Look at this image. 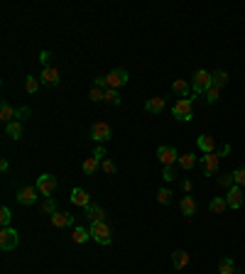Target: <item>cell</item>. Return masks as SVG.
<instances>
[{"label":"cell","mask_w":245,"mask_h":274,"mask_svg":"<svg viewBox=\"0 0 245 274\" xmlns=\"http://www.w3.org/2000/svg\"><path fill=\"white\" fill-rule=\"evenodd\" d=\"M172 115L181 123H189L194 118V98H179L174 105H172Z\"/></svg>","instance_id":"obj_1"},{"label":"cell","mask_w":245,"mask_h":274,"mask_svg":"<svg viewBox=\"0 0 245 274\" xmlns=\"http://www.w3.org/2000/svg\"><path fill=\"white\" fill-rule=\"evenodd\" d=\"M91 237L98 242V245H111L113 242V232H111V225L106 223V220H101V223H91Z\"/></svg>","instance_id":"obj_2"},{"label":"cell","mask_w":245,"mask_h":274,"mask_svg":"<svg viewBox=\"0 0 245 274\" xmlns=\"http://www.w3.org/2000/svg\"><path fill=\"white\" fill-rule=\"evenodd\" d=\"M211 88V74L206 69H199L191 79V96H199V93H206Z\"/></svg>","instance_id":"obj_3"},{"label":"cell","mask_w":245,"mask_h":274,"mask_svg":"<svg viewBox=\"0 0 245 274\" xmlns=\"http://www.w3.org/2000/svg\"><path fill=\"white\" fill-rule=\"evenodd\" d=\"M91 140L93 142H108V140H113V127L106 123V120H98V123H93L91 125Z\"/></svg>","instance_id":"obj_4"},{"label":"cell","mask_w":245,"mask_h":274,"mask_svg":"<svg viewBox=\"0 0 245 274\" xmlns=\"http://www.w3.org/2000/svg\"><path fill=\"white\" fill-rule=\"evenodd\" d=\"M103 159H106V147H98V149L93 152V157L84 159V174H86V176H93V174L98 171V167L103 164Z\"/></svg>","instance_id":"obj_5"},{"label":"cell","mask_w":245,"mask_h":274,"mask_svg":"<svg viewBox=\"0 0 245 274\" xmlns=\"http://www.w3.org/2000/svg\"><path fill=\"white\" fill-rule=\"evenodd\" d=\"M18 242H20V235H18L15 228H3L0 230V250L10 252V250L18 247Z\"/></svg>","instance_id":"obj_6"},{"label":"cell","mask_w":245,"mask_h":274,"mask_svg":"<svg viewBox=\"0 0 245 274\" xmlns=\"http://www.w3.org/2000/svg\"><path fill=\"white\" fill-rule=\"evenodd\" d=\"M37 189H40V193L42 196H54V191H57V179L52 176V174H42L40 179H37V184H35Z\"/></svg>","instance_id":"obj_7"},{"label":"cell","mask_w":245,"mask_h":274,"mask_svg":"<svg viewBox=\"0 0 245 274\" xmlns=\"http://www.w3.org/2000/svg\"><path fill=\"white\" fill-rule=\"evenodd\" d=\"M157 157H159V162H162L164 167H174V162H179V152H177L172 145H162V147L157 149Z\"/></svg>","instance_id":"obj_8"},{"label":"cell","mask_w":245,"mask_h":274,"mask_svg":"<svg viewBox=\"0 0 245 274\" xmlns=\"http://www.w3.org/2000/svg\"><path fill=\"white\" fill-rule=\"evenodd\" d=\"M218 164H221V157L216 152L213 154H203L201 157V171H203V176H213L218 171Z\"/></svg>","instance_id":"obj_9"},{"label":"cell","mask_w":245,"mask_h":274,"mask_svg":"<svg viewBox=\"0 0 245 274\" xmlns=\"http://www.w3.org/2000/svg\"><path fill=\"white\" fill-rule=\"evenodd\" d=\"M37 193H40V189L37 186H22L20 191H18V203L20 206H35V201H37Z\"/></svg>","instance_id":"obj_10"},{"label":"cell","mask_w":245,"mask_h":274,"mask_svg":"<svg viewBox=\"0 0 245 274\" xmlns=\"http://www.w3.org/2000/svg\"><path fill=\"white\" fill-rule=\"evenodd\" d=\"M128 79H130V76H128V71H125V69H113V71L106 76L108 88H115V91H118L120 86H125V84H128Z\"/></svg>","instance_id":"obj_11"},{"label":"cell","mask_w":245,"mask_h":274,"mask_svg":"<svg viewBox=\"0 0 245 274\" xmlns=\"http://www.w3.org/2000/svg\"><path fill=\"white\" fill-rule=\"evenodd\" d=\"M40 84H45V86H59L62 84V76H59V71L54 69V66H45L42 69V76H40Z\"/></svg>","instance_id":"obj_12"},{"label":"cell","mask_w":245,"mask_h":274,"mask_svg":"<svg viewBox=\"0 0 245 274\" xmlns=\"http://www.w3.org/2000/svg\"><path fill=\"white\" fill-rule=\"evenodd\" d=\"M69 201H71L74 206H81V208H89V206H91V196L86 193V189H71Z\"/></svg>","instance_id":"obj_13"},{"label":"cell","mask_w":245,"mask_h":274,"mask_svg":"<svg viewBox=\"0 0 245 274\" xmlns=\"http://www.w3.org/2000/svg\"><path fill=\"white\" fill-rule=\"evenodd\" d=\"M225 203H228V208H240L243 206V189L240 186H230L228 193H225Z\"/></svg>","instance_id":"obj_14"},{"label":"cell","mask_w":245,"mask_h":274,"mask_svg":"<svg viewBox=\"0 0 245 274\" xmlns=\"http://www.w3.org/2000/svg\"><path fill=\"white\" fill-rule=\"evenodd\" d=\"M189 259H191V254H189L186 250H174V252H172V269L181 272V269L189 264Z\"/></svg>","instance_id":"obj_15"},{"label":"cell","mask_w":245,"mask_h":274,"mask_svg":"<svg viewBox=\"0 0 245 274\" xmlns=\"http://www.w3.org/2000/svg\"><path fill=\"white\" fill-rule=\"evenodd\" d=\"M49 220H52L54 228H69V225H74V215L64 213V211H57L54 215H49Z\"/></svg>","instance_id":"obj_16"},{"label":"cell","mask_w":245,"mask_h":274,"mask_svg":"<svg viewBox=\"0 0 245 274\" xmlns=\"http://www.w3.org/2000/svg\"><path fill=\"white\" fill-rule=\"evenodd\" d=\"M15 113H18V108H13L8 101H3V103H0V120H3L5 125L15 120Z\"/></svg>","instance_id":"obj_17"},{"label":"cell","mask_w":245,"mask_h":274,"mask_svg":"<svg viewBox=\"0 0 245 274\" xmlns=\"http://www.w3.org/2000/svg\"><path fill=\"white\" fill-rule=\"evenodd\" d=\"M199 149L203 154H213L216 152V140L211 135H199Z\"/></svg>","instance_id":"obj_18"},{"label":"cell","mask_w":245,"mask_h":274,"mask_svg":"<svg viewBox=\"0 0 245 274\" xmlns=\"http://www.w3.org/2000/svg\"><path fill=\"white\" fill-rule=\"evenodd\" d=\"M179 208H181V215H184V218L196 215V201H194L191 196H184V198H181V203H179Z\"/></svg>","instance_id":"obj_19"},{"label":"cell","mask_w":245,"mask_h":274,"mask_svg":"<svg viewBox=\"0 0 245 274\" xmlns=\"http://www.w3.org/2000/svg\"><path fill=\"white\" fill-rule=\"evenodd\" d=\"M86 211V218L91 220V223H101V220H106V213H103V208L101 206H96V203H91L89 208H84Z\"/></svg>","instance_id":"obj_20"},{"label":"cell","mask_w":245,"mask_h":274,"mask_svg":"<svg viewBox=\"0 0 245 274\" xmlns=\"http://www.w3.org/2000/svg\"><path fill=\"white\" fill-rule=\"evenodd\" d=\"M172 91H174L179 98H189V96H191V86H189L184 79H177V81L172 84Z\"/></svg>","instance_id":"obj_21"},{"label":"cell","mask_w":245,"mask_h":274,"mask_svg":"<svg viewBox=\"0 0 245 274\" xmlns=\"http://www.w3.org/2000/svg\"><path fill=\"white\" fill-rule=\"evenodd\" d=\"M145 110H147V113H155V115L164 113V98H159V96L150 98V101L145 103Z\"/></svg>","instance_id":"obj_22"},{"label":"cell","mask_w":245,"mask_h":274,"mask_svg":"<svg viewBox=\"0 0 245 274\" xmlns=\"http://www.w3.org/2000/svg\"><path fill=\"white\" fill-rule=\"evenodd\" d=\"M71 240H74L76 245H84L86 240H91V230H89V228H81V225H74Z\"/></svg>","instance_id":"obj_23"},{"label":"cell","mask_w":245,"mask_h":274,"mask_svg":"<svg viewBox=\"0 0 245 274\" xmlns=\"http://www.w3.org/2000/svg\"><path fill=\"white\" fill-rule=\"evenodd\" d=\"M225 208H228L225 196H213V198H211V203H208V211H211V213H216V215H221Z\"/></svg>","instance_id":"obj_24"},{"label":"cell","mask_w":245,"mask_h":274,"mask_svg":"<svg viewBox=\"0 0 245 274\" xmlns=\"http://www.w3.org/2000/svg\"><path fill=\"white\" fill-rule=\"evenodd\" d=\"M5 132H8V137H13V140H22V123H20V120L8 123V125H5Z\"/></svg>","instance_id":"obj_25"},{"label":"cell","mask_w":245,"mask_h":274,"mask_svg":"<svg viewBox=\"0 0 245 274\" xmlns=\"http://www.w3.org/2000/svg\"><path fill=\"white\" fill-rule=\"evenodd\" d=\"M225 84H228V74H225L223 69H218V71H213V74H211V86L223 88Z\"/></svg>","instance_id":"obj_26"},{"label":"cell","mask_w":245,"mask_h":274,"mask_svg":"<svg viewBox=\"0 0 245 274\" xmlns=\"http://www.w3.org/2000/svg\"><path fill=\"white\" fill-rule=\"evenodd\" d=\"M179 167H181L184 171H191V169L196 167V157H194L191 152H189V154H181V157H179Z\"/></svg>","instance_id":"obj_27"},{"label":"cell","mask_w":245,"mask_h":274,"mask_svg":"<svg viewBox=\"0 0 245 274\" xmlns=\"http://www.w3.org/2000/svg\"><path fill=\"white\" fill-rule=\"evenodd\" d=\"M218 272H221V274H235V262H233L230 257H223V259L218 262Z\"/></svg>","instance_id":"obj_28"},{"label":"cell","mask_w":245,"mask_h":274,"mask_svg":"<svg viewBox=\"0 0 245 274\" xmlns=\"http://www.w3.org/2000/svg\"><path fill=\"white\" fill-rule=\"evenodd\" d=\"M103 101H108V103H113V105H120V103H123V98H120V93H118L115 88H106Z\"/></svg>","instance_id":"obj_29"},{"label":"cell","mask_w":245,"mask_h":274,"mask_svg":"<svg viewBox=\"0 0 245 274\" xmlns=\"http://www.w3.org/2000/svg\"><path fill=\"white\" fill-rule=\"evenodd\" d=\"M218 101H221V88L211 86V88L206 91V103H208V105H213V103H218Z\"/></svg>","instance_id":"obj_30"},{"label":"cell","mask_w":245,"mask_h":274,"mask_svg":"<svg viewBox=\"0 0 245 274\" xmlns=\"http://www.w3.org/2000/svg\"><path fill=\"white\" fill-rule=\"evenodd\" d=\"M10 220H13V213H10L8 206H3V208H0V225H3V228H10Z\"/></svg>","instance_id":"obj_31"},{"label":"cell","mask_w":245,"mask_h":274,"mask_svg":"<svg viewBox=\"0 0 245 274\" xmlns=\"http://www.w3.org/2000/svg\"><path fill=\"white\" fill-rule=\"evenodd\" d=\"M25 91H27V93H37V91H40V81H37L35 76H27V79H25Z\"/></svg>","instance_id":"obj_32"},{"label":"cell","mask_w":245,"mask_h":274,"mask_svg":"<svg viewBox=\"0 0 245 274\" xmlns=\"http://www.w3.org/2000/svg\"><path fill=\"white\" fill-rule=\"evenodd\" d=\"M42 211H45V213H49V215H54V213H57V198H54V196H49V198L42 203Z\"/></svg>","instance_id":"obj_33"},{"label":"cell","mask_w":245,"mask_h":274,"mask_svg":"<svg viewBox=\"0 0 245 274\" xmlns=\"http://www.w3.org/2000/svg\"><path fill=\"white\" fill-rule=\"evenodd\" d=\"M157 201L167 206V203L172 201V191H169V189H159V191H157Z\"/></svg>","instance_id":"obj_34"},{"label":"cell","mask_w":245,"mask_h":274,"mask_svg":"<svg viewBox=\"0 0 245 274\" xmlns=\"http://www.w3.org/2000/svg\"><path fill=\"white\" fill-rule=\"evenodd\" d=\"M233 179H235V186H243L245 184V167H238L233 171Z\"/></svg>","instance_id":"obj_35"},{"label":"cell","mask_w":245,"mask_h":274,"mask_svg":"<svg viewBox=\"0 0 245 274\" xmlns=\"http://www.w3.org/2000/svg\"><path fill=\"white\" fill-rule=\"evenodd\" d=\"M30 115H32V108H27V105H25V108H18V113H15V120H20V123H22V120H27Z\"/></svg>","instance_id":"obj_36"},{"label":"cell","mask_w":245,"mask_h":274,"mask_svg":"<svg viewBox=\"0 0 245 274\" xmlns=\"http://www.w3.org/2000/svg\"><path fill=\"white\" fill-rule=\"evenodd\" d=\"M101 169H103L106 174H115V171H118V167H115V162H113V159H103Z\"/></svg>","instance_id":"obj_37"},{"label":"cell","mask_w":245,"mask_h":274,"mask_svg":"<svg viewBox=\"0 0 245 274\" xmlns=\"http://www.w3.org/2000/svg\"><path fill=\"white\" fill-rule=\"evenodd\" d=\"M218 184H221L223 189H230V186H235V179H233V174H223V176L218 179Z\"/></svg>","instance_id":"obj_38"},{"label":"cell","mask_w":245,"mask_h":274,"mask_svg":"<svg viewBox=\"0 0 245 274\" xmlns=\"http://www.w3.org/2000/svg\"><path fill=\"white\" fill-rule=\"evenodd\" d=\"M103 93H106L103 88H96V86H93V88H91V93H89V98H91L93 103H98V101H103Z\"/></svg>","instance_id":"obj_39"},{"label":"cell","mask_w":245,"mask_h":274,"mask_svg":"<svg viewBox=\"0 0 245 274\" xmlns=\"http://www.w3.org/2000/svg\"><path fill=\"white\" fill-rule=\"evenodd\" d=\"M162 179H164V181H174V179H177V171H174V167H164V174H162Z\"/></svg>","instance_id":"obj_40"},{"label":"cell","mask_w":245,"mask_h":274,"mask_svg":"<svg viewBox=\"0 0 245 274\" xmlns=\"http://www.w3.org/2000/svg\"><path fill=\"white\" fill-rule=\"evenodd\" d=\"M93 86L106 91V88H108V81H106V76H96V79H93Z\"/></svg>","instance_id":"obj_41"},{"label":"cell","mask_w":245,"mask_h":274,"mask_svg":"<svg viewBox=\"0 0 245 274\" xmlns=\"http://www.w3.org/2000/svg\"><path fill=\"white\" fill-rule=\"evenodd\" d=\"M216 154H218L221 159H223V157H228V154H230V145H223V147H221V149H218Z\"/></svg>","instance_id":"obj_42"},{"label":"cell","mask_w":245,"mask_h":274,"mask_svg":"<svg viewBox=\"0 0 245 274\" xmlns=\"http://www.w3.org/2000/svg\"><path fill=\"white\" fill-rule=\"evenodd\" d=\"M181 189L189 193V191H191V181H189V179H184V181H181Z\"/></svg>","instance_id":"obj_43"},{"label":"cell","mask_w":245,"mask_h":274,"mask_svg":"<svg viewBox=\"0 0 245 274\" xmlns=\"http://www.w3.org/2000/svg\"><path fill=\"white\" fill-rule=\"evenodd\" d=\"M8 169H10V162L3 159V162H0V171H8Z\"/></svg>","instance_id":"obj_44"},{"label":"cell","mask_w":245,"mask_h":274,"mask_svg":"<svg viewBox=\"0 0 245 274\" xmlns=\"http://www.w3.org/2000/svg\"><path fill=\"white\" fill-rule=\"evenodd\" d=\"M235 274H238V272H235Z\"/></svg>","instance_id":"obj_45"}]
</instances>
